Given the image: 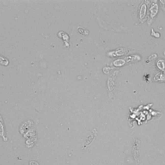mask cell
Returning a JSON list of instances; mask_svg holds the SVG:
<instances>
[{"instance_id": "1", "label": "cell", "mask_w": 165, "mask_h": 165, "mask_svg": "<svg viewBox=\"0 0 165 165\" xmlns=\"http://www.w3.org/2000/svg\"><path fill=\"white\" fill-rule=\"evenodd\" d=\"M139 145V140H138L137 139H135L134 141V146H133V156H134L135 159L136 160V162L138 163H139V150H138V147Z\"/></svg>"}, {"instance_id": "2", "label": "cell", "mask_w": 165, "mask_h": 165, "mask_svg": "<svg viewBox=\"0 0 165 165\" xmlns=\"http://www.w3.org/2000/svg\"><path fill=\"white\" fill-rule=\"evenodd\" d=\"M119 72L118 71H116L115 73L113 75H111L109 79H108V82H107V86H108V88H109V91H110V93H111L112 91H113V88H114V85H115V83H114V79L116 78V75Z\"/></svg>"}, {"instance_id": "3", "label": "cell", "mask_w": 165, "mask_h": 165, "mask_svg": "<svg viewBox=\"0 0 165 165\" xmlns=\"http://www.w3.org/2000/svg\"><path fill=\"white\" fill-rule=\"evenodd\" d=\"M96 131H96V129H94V130H93V134L92 133V134H91V135L89 136L88 138H87V141H86V143H85V145L83 146V149H87V146H89V145H91V143H92V142L93 141V139H94V138L96 137V135H97Z\"/></svg>"}, {"instance_id": "4", "label": "cell", "mask_w": 165, "mask_h": 165, "mask_svg": "<svg viewBox=\"0 0 165 165\" xmlns=\"http://www.w3.org/2000/svg\"><path fill=\"white\" fill-rule=\"evenodd\" d=\"M158 10H159V7L156 4V2H154V4L151 6V8H150V17H151L152 18L156 16Z\"/></svg>"}, {"instance_id": "5", "label": "cell", "mask_w": 165, "mask_h": 165, "mask_svg": "<svg viewBox=\"0 0 165 165\" xmlns=\"http://www.w3.org/2000/svg\"><path fill=\"white\" fill-rule=\"evenodd\" d=\"M146 4L145 3H143L140 7V9H139V18L140 20H143L144 17H145L146 15V10H147V8H146Z\"/></svg>"}, {"instance_id": "6", "label": "cell", "mask_w": 165, "mask_h": 165, "mask_svg": "<svg viewBox=\"0 0 165 165\" xmlns=\"http://www.w3.org/2000/svg\"><path fill=\"white\" fill-rule=\"evenodd\" d=\"M129 50H125L124 48H121L120 50H115L113 52H109V55H121L125 53H126Z\"/></svg>"}, {"instance_id": "7", "label": "cell", "mask_w": 165, "mask_h": 165, "mask_svg": "<svg viewBox=\"0 0 165 165\" xmlns=\"http://www.w3.org/2000/svg\"><path fill=\"white\" fill-rule=\"evenodd\" d=\"M156 65H157V67L161 70L165 69V61L163 59H159V60H158L156 63Z\"/></svg>"}, {"instance_id": "8", "label": "cell", "mask_w": 165, "mask_h": 165, "mask_svg": "<svg viewBox=\"0 0 165 165\" xmlns=\"http://www.w3.org/2000/svg\"><path fill=\"white\" fill-rule=\"evenodd\" d=\"M164 80V76L162 73H157L154 77V81H163Z\"/></svg>"}, {"instance_id": "9", "label": "cell", "mask_w": 165, "mask_h": 165, "mask_svg": "<svg viewBox=\"0 0 165 165\" xmlns=\"http://www.w3.org/2000/svg\"><path fill=\"white\" fill-rule=\"evenodd\" d=\"M58 36H59V37H62L63 39H64V41L66 42V41H69V36L66 33H65V32H63V31H60V32H59V34H58Z\"/></svg>"}, {"instance_id": "10", "label": "cell", "mask_w": 165, "mask_h": 165, "mask_svg": "<svg viewBox=\"0 0 165 165\" xmlns=\"http://www.w3.org/2000/svg\"><path fill=\"white\" fill-rule=\"evenodd\" d=\"M125 63V59H117L113 62L114 66H122Z\"/></svg>"}, {"instance_id": "11", "label": "cell", "mask_w": 165, "mask_h": 165, "mask_svg": "<svg viewBox=\"0 0 165 165\" xmlns=\"http://www.w3.org/2000/svg\"><path fill=\"white\" fill-rule=\"evenodd\" d=\"M78 31L79 33L83 34V35H87V34H88V31L85 30V29H83V28H78Z\"/></svg>"}, {"instance_id": "12", "label": "cell", "mask_w": 165, "mask_h": 165, "mask_svg": "<svg viewBox=\"0 0 165 165\" xmlns=\"http://www.w3.org/2000/svg\"><path fill=\"white\" fill-rule=\"evenodd\" d=\"M1 64L3 65H8V60L7 59H3V56H1Z\"/></svg>"}, {"instance_id": "13", "label": "cell", "mask_w": 165, "mask_h": 165, "mask_svg": "<svg viewBox=\"0 0 165 165\" xmlns=\"http://www.w3.org/2000/svg\"><path fill=\"white\" fill-rule=\"evenodd\" d=\"M151 35H152V36H154L155 37H159V36H160L159 33L155 32V31H154V29H152V31H151Z\"/></svg>"}, {"instance_id": "14", "label": "cell", "mask_w": 165, "mask_h": 165, "mask_svg": "<svg viewBox=\"0 0 165 165\" xmlns=\"http://www.w3.org/2000/svg\"><path fill=\"white\" fill-rule=\"evenodd\" d=\"M29 165H40L39 163H38L36 161H33V160H31L29 162Z\"/></svg>"}, {"instance_id": "15", "label": "cell", "mask_w": 165, "mask_h": 165, "mask_svg": "<svg viewBox=\"0 0 165 165\" xmlns=\"http://www.w3.org/2000/svg\"><path fill=\"white\" fill-rule=\"evenodd\" d=\"M156 57H157V55H155V54H154V55H153V56H152V55H151V56H149V57L148 58V60H147V62H149V61H150V60H151V59H153L156 58Z\"/></svg>"}]
</instances>
